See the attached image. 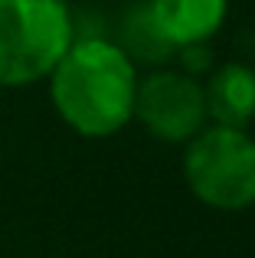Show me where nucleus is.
Segmentation results:
<instances>
[{
	"instance_id": "f257e3e1",
	"label": "nucleus",
	"mask_w": 255,
	"mask_h": 258,
	"mask_svg": "<svg viewBox=\"0 0 255 258\" xmlns=\"http://www.w3.org/2000/svg\"><path fill=\"white\" fill-rule=\"evenodd\" d=\"M52 76V105L72 131L111 138L134 118L138 69L111 39H79Z\"/></svg>"
},
{
	"instance_id": "20e7f679",
	"label": "nucleus",
	"mask_w": 255,
	"mask_h": 258,
	"mask_svg": "<svg viewBox=\"0 0 255 258\" xmlns=\"http://www.w3.org/2000/svg\"><path fill=\"white\" fill-rule=\"evenodd\" d=\"M134 118L157 141L183 144L206 127L203 85L180 69H154L147 79H138Z\"/></svg>"
},
{
	"instance_id": "39448f33",
	"label": "nucleus",
	"mask_w": 255,
	"mask_h": 258,
	"mask_svg": "<svg viewBox=\"0 0 255 258\" xmlns=\"http://www.w3.org/2000/svg\"><path fill=\"white\" fill-rule=\"evenodd\" d=\"M160 33L173 49L190 43H210L226 23L229 0H147Z\"/></svg>"
},
{
	"instance_id": "7ed1b4c3",
	"label": "nucleus",
	"mask_w": 255,
	"mask_h": 258,
	"mask_svg": "<svg viewBox=\"0 0 255 258\" xmlns=\"http://www.w3.org/2000/svg\"><path fill=\"white\" fill-rule=\"evenodd\" d=\"M183 176L190 193L213 209H245L255 203V138L245 127L210 124L186 141Z\"/></svg>"
},
{
	"instance_id": "423d86ee",
	"label": "nucleus",
	"mask_w": 255,
	"mask_h": 258,
	"mask_svg": "<svg viewBox=\"0 0 255 258\" xmlns=\"http://www.w3.org/2000/svg\"><path fill=\"white\" fill-rule=\"evenodd\" d=\"M203 95L206 118H213V124L245 127L255 118V69L242 62H223L213 69Z\"/></svg>"
},
{
	"instance_id": "0eeeda50",
	"label": "nucleus",
	"mask_w": 255,
	"mask_h": 258,
	"mask_svg": "<svg viewBox=\"0 0 255 258\" xmlns=\"http://www.w3.org/2000/svg\"><path fill=\"white\" fill-rule=\"evenodd\" d=\"M118 49L124 52L131 62L141 66H164L173 59V43L160 33L157 20L151 13V4H131L121 13V23H118Z\"/></svg>"
},
{
	"instance_id": "f03ea898",
	"label": "nucleus",
	"mask_w": 255,
	"mask_h": 258,
	"mask_svg": "<svg viewBox=\"0 0 255 258\" xmlns=\"http://www.w3.org/2000/svg\"><path fill=\"white\" fill-rule=\"evenodd\" d=\"M72 43V17L62 0H0L4 88H20L46 79Z\"/></svg>"
},
{
	"instance_id": "6e6552de",
	"label": "nucleus",
	"mask_w": 255,
	"mask_h": 258,
	"mask_svg": "<svg viewBox=\"0 0 255 258\" xmlns=\"http://www.w3.org/2000/svg\"><path fill=\"white\" fill-rule=\"evenodd\" d=\"M180 66L183 69L180 72H186V76H203L206 69L213 66V52H210V43H190V46H180Z\"/></svg>"
}]
</instances>
